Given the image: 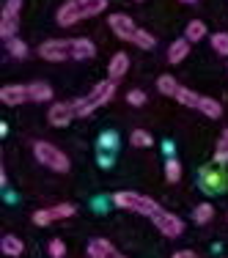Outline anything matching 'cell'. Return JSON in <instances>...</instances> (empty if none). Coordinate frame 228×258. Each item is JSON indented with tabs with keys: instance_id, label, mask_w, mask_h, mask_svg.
Returning <instances> with one entry per match:
<instances>
[{
	"instance_id": "cell-22",
	"label": "cell",
	"mask_w": 228,
	"mask_h": 258,
	"mask_svg": "<svg viewBox=\"0 0 228 258\" xmlns=\"http://www.w3.org/2000/svg\"><path fill=\"white\" fill-rule=\"evenodd\" d=\"M30 102H50L52 99V88L47 83H30Z\"/></svg>"
},
{
	"instance_id": "cell-2",
	"label": "cell",
	"mask_w": 228,
	"mask_h": 258,
	"mask_svg": "<svg viewBox=\"0 0 228 258\" xmlns=\"http://www.w3.org/2000/svg\"><path fill=\"white\" fill-rule=\"evenodd\" d=\"M113 94H116V80H102V83H96L94 91H91L88 96L72 102V104H75L77 118H85V115H91L94 110H99L102 104H107L110 99H113Z\"/></svg>"
},
{
	"instance_id": "cell-11",
	"label": "cell",
	"mask_w": 228,
	"mask_h": 258,
	"mask_svg": "<svg viewBox=\"0 0 228 258\" xmlns=\"http://www.w3.org/2000/svg\"><path fill=\"white\" fill-rule=\"evenodd\" d=\"M72 118H77L72 102H52L50 110H47V121H50L52 126H69Z\"/></svg>"
},
{
	"instance_id": "cell-19",
	"label": "cell",
	"mask_w": 228,
	"mask_h": 258,
	"mask_svg": "<svg viewBox=\"0 0 228 258\" xmlns=\"http://www.w3.org/2000/svg\"><path fill=\"white\" fill-rule=\"evenodd\" d=\"M203 36H206V22H203V20L187 22V28H184V39H187L190 44H195V41H203Z\"/></svg>"
},
{
	"instance_id": "cell-20",
	"label": "cell",
	"mask_w": 228,
	"mask_h": 258,
	"mask_svg": "<svg viewBox=\"0 0 228 258\" xmlns=\"http://www.w3.org/2000/svg\"><path fill=\"white\" fill-rule=\"evenodd\" d=\"M179 88H182V85L176 83L174 75H159V77H157V91H159L162 96H176Z\"/></svg>"
},
{
	"instance_id": "cell-1",
	"label": "cell",
	"mask_w": 228,
	"mask_h": 258,
	"mask_svg": "<svg viewBox=\"0 0 228 258\" xmlns=\"http://www.w3.org/2000/svg\"><path fill=\"white\" fill-rule=\"evenodd\" d=\"M104 9H107V0H66L55 11V22L64 28H72L83 20H91V17L102 14Z\"/></svg>"
},
{
	"instance_id": "cell-8",
	"label": "cell",
	"mask_w": 228,
	"mask_h": 258,
	"mask_svg": "<svg viewBox=\"0 0 228 258\" xmlns=\"http://www.w3.org/2000/svg\"><path fill=\"white\" fill-rule=\"evenodd\" d=\"M75 214H77L75 204H55L50 209H39V212H33V223L44 228V225L55 223V220H69V217H75Z\"/></svg>"
},
{
	"instance_id": "cell-16",
	"label": "cell",
	"mask_w": 228,
	"mask_h": 258,
	"mask_svg": "<svg viewBox=\"0 0 228 258\" xmlns=\"http://www.w3.org/2000/svg\"><path fill=\"white\" fill-rule=\"evenodd\" d=\"M72 47H75V60H88L96 55V47L91 39H72Z\"/></svg>"
},
{
	"instance_id": "cell-28",
	"label": "cell",
	"mask_w": 228,
	"mask_h": 258,
	"mask_svg": "<svg viewBox=\"0 0 228 258\" xmlns=\"http://www.w3.org/2000/svg\"><path fill=\"white\" fill-rule=\"evenodd\" d=\"M132 44H138L140 50H154V44H157V39H154V36L149 33V30H143V28H140V30H138V36H135V41H132Z\"/></svg>"
},
{
	"instance_id": "cell-33",
	"label": "cell",
	"mask_w": 228,
	"mask_h": 258,
	"mask_svg": "<svg viewBox=\"0 0 228 258\" xmlns=\"http://www.w3.org/2000/svg\"><path fill=\"white\" fill-rule=\"evenodd\" d=\"M170 258H198V255H195L193 250H179V253H174Z\"/></svg>"
},
{
	"instance_id": "cell-15",
	"label": "cell",
	"mask_w": 228,
	"mask_h": 258,
	"mask_svg": "<svg viewBox=\"0 0 228 258\" xmlns=\"http://www.w3.org/2000/svg\"><path fill=\"white\" fill-rule=\"evenodd\" d=\"M113 253H116V247L107 239H91L88 242V255L91 258H110Z\"/></svg>"
},
{
	"instance_id": "cell-32",
	"label": "cell",
	"mask_w": 228,
	"mask_h": 258,
	"mask_svg": "<svg viewBox=\"0 0 228 258\" xmlns=\"http://www.w3.org/2000/svg\"><path fill=\"white\" fill-rule=\"evenodd\" d=\"M127 102L135 104V107H140V104H146V94L135 88V91H129V94H127Z\"/></svg>"
},
{
	"instance_id": "cell-14",
	"label": "cell",
	"mask_w": 228,
	"mask_h": 258,
	"mask_svg": "<svg viewBox=\"0 0 228 258\" xmlns=\"http://www.w3.org/2000/svg\"><path fill=\"white\" fill-rule=\"evenodd\" d=\"M187 55H190V41L187 39H176L174 44L168 47V63L176 66V63H182Z\"/></svg>"
},
{
	"instance_id": "cell-21",
	"label": "cell",
	"mask_w": 228,
	"mask_h": 258,
	"mask_svg": "<svg viewBox=\"0 0 228 258\" xmlns=\"http://www.w3.org/2000/svg\"><path fill=\"white\" fill-rule=\"evenodd\" d=\"M201 99L203 96H198L190 88H179V94H176V102L184 104V107H190V110H201Z\"/></svg>"
},
{
	"instance_id": "cell-27",
	"label": "cell",
	"mask_w": 228,
	"mask_h": 258,
	"mask_svg": "<svg viewBox=\"0 0 228 258\" xmlns=\"http://www.w3.org/2000/svg\"><path fill=\"white\" fill-rule=\"evenodd\" d=\"M209 41H212V47H214V52H217V55H228V33L217 30V33L209 36Z\"/></svg>"
},
{
	"instance_id": "cell-37",
	"label": "cell",
	"mask_w": 228,
	"mask_h": 258,
	"mask_svg": "<svg viewBox=\"0 0 228 258\" xmlns=\"http://www.w3.org/2000/svg\"><path fill=\"white\" fill-rule=\"evenodd\" d=\"M135 3H140V0H135Z\"/></svg>"
},
{
	"instance_id": "cell-23",
	"label": "cell",
	"mask_w": 228,
	"mask_h": 258,
	"mask_svg": "<svg viewBox=\"0 0 228 258\" xmlns=\"http://www.w3.org/2000/svg\"><path fill=\"white\" fill-rule=\"evenodd\" d=\"M201 113L206 115V118H220L223 115V104L217 99H212V96H203L201 99Z\"/></svg>"
},
{
	"instance_id": "cell-7",
	"label": "cell",
	"mask_w": 228,
	"mask_h": 258,
	"mask_svg": "<svg viewBox=\"0 0 228 258\" xmlns=\"http://www.w3.org/2000/svg\"><path fill=\"white\" fill-rule=\"evenodd\" d=\"M201 189L203 192H209V195H217V192H225V187H228V176L220 170V165H209V168H203L201 170Z\"/></svg>"
},
{
	"instance_id": "cell-6",
	"label": "cell",
	"mask_w": 228,
	"mask_h": 258,
	"mask_svg": "<svg viewBox=\"0 0 228 258\" xmlns=\"http://www.w3.org/2000/svg\"><path fill=\"white\" fill-rule=\"evenodd\" d=\"M20 9H22V0H6L3 14H0V36H3V41L14 39L17 30H20Z\"/></svg>"
},
{
	"instance_id": "cell-5",
	"label": "cell",
	"mask_w": 228,
	"mask_h": 258,
	"mask_svg": "<svg viewBox=\"0 0 228 258\" xmlns=\"http://www.w3.org/2000/svg\"><path fill=\"white\" fill-rule=\"evenodd\" d=\"M39 55L52 63H64V60H75V47L72 39H50L39 47Z\"/></svg>"
},
{
	"instance_id": "cell-34",
	"label": "cell",
	"mask_w": 228,
	"mask_h": 258,
	"mask_svg": "<svg viewBox=\"0 0 228 258\" xmlns=\"http://www.w3.org/2000/svg\"><path fill=\"white\" fill-rule=\"evenodd\" d=\"M110 258H127V255H121V253H119V250H116V253H113V255H110Z\"/></svg>"
},
{
	"instance_id": "cell-35",
	"label": "cell",
	"mask_w": 228,
	"mask_h": 258,
	"mask_svg": "<svg viewBox=\"0 0 228 258\" xmlns=\"http://www.w3.org/2000/svg\"><path fill=\"white\" fill-rule=\"evenodd\" d=\"M220 140H225V143H228V126H225V132H223V138H220Z\"/></svg>"
},
{
	"instance_id": "cell-36",
	"label": "cell",
	"mask_w": 228,
	"mask_h": 258,
	"mask_svg": "<svg viewBox=\"0 0 228 258\" xmlns=\"http://www.w3.org/2000/svg\"><path fill=\"white\" fill-rule=\"evenodd\" d=\"M182 3H198V0H182Z\"/></svg>"
},
{
	"instance_id": "cell-24",
	"label": "cell",
	"mask_w": 228,
	"mask_h": 258,
	"mask_svg": "<svg viewBox=\"0 0 228 258\" xmlns=\"http://www.w3.org/2000/svg\"><path fill=\"white\" fill-rule=\"evenodd\" d=\"M129 143L138 146V149H151V146H154V138L146 132V129H135V132L129 135Z\"/></svg>"
},
{
	"instance_id": "cell-10",
	"label": "cell",
	"mask_w": 228,
	"mask_h": 258,
	"mask_svg": "<svg viewBox=\"0 0 228 258\" xmlns=\"http://www.w3.org/2000/svg\"><path fill=\"white\" fill-rule=\"evenodd\" d=\"M107 22H110V30H113L121 41H135V36H138V30H140L129 14H110Z\"/></svg>"
},
{
	"instance_id": "cell-12",
	"label": "cell",
	"mask_w": 228,
	"mask_h": 258,
	"mask_svg": "<svg viewBox=\"0 0 228 258\" xmlns=\"http://www.w3.org/2000/svg\"><path fill=\"white\" fill-rule=\"evenodd\" d=\"M28 99H30V88H28V85L11 83V85H3V88H0V102L9 104V107H17V104H22Z\"/></svg>"
},
{
	"instance_id": "cell-25",
	"label": "cell",
	"mask_w": 228,
	"mask_h": 258,
	"mask_svg": "<svg viewBox=\"0 0 228 258\" xmlns=\"http://www.w3.org/2000/svg\"><path fill=\"white\" fill-rule=\"evenodd\" d=\"M212 217H214V206H212V204H198V206H195L193 220H195L198 225H206Z\"/></svg>"
},
{
	"instance_id": "cell-29",
	"label": "cell",
	"mask_w": 228,
	"mask_h": 258,
	"mask_svg": "<svg viewBox=\"0 0 228 258\" xmlns=\"http://www.w3.org/2000/svg\"><path fill=\"white\" fill-rule=\"evenodd\" d=\"M6 47H9V52L14 55V58H25V55H28V44L22 39H17V36L6 41Z\"/></svg>"
},
{
	"instance_id": "cell-26",
	"label": "cell",
	"mask_w": 228,
	"mask_h": 258,
	"mask_svg": "<svg viewBox=\"0 0 228 258\" xmlns=\"http://www.w3.org/2000/svg\"><path fill=\"white\" fill-rule=\"evenodd\" d=\"M165 179L170 184H176L182 179V162H179L176 157H168V162H165Z\"/></svg>"
},
{
	"instance_id": "cell-18",
	"label": "cell",
	"mask_w": 228,
	"mask_h": 258,
	"mask_svg": "<svg viewBox=\"0 0 228 258\" xmlns=\"http://www.w3.org/2000/svg\"><path fill=\"white\" fill-rule=\"evenodd\" d=\"M96 149L102 151V154H116V149H119V135L116 132H102L99 138H96Z\"/></svg>"
},
{
	"instance_id": "cell-9",
	"label": "cell",
	"mask_w": 228,
	"mask_h": 258,
	"mask_svg": "<svg viewBox=\"0 0 228 258\" xmlns=\"http://www.w3.org/2000/svg\"><path fill=\"white\" fill-rule=\"evenodd\" d=\"M151 220H154V225L159 228V233L168 236V239H176V236L184 233V220L176 217V214H170V212H165V209H159Z\"/></svg>"
},
{
	"instance_id": "cell-30",
	"label": "cell",
	"mask_w": 228,
	"mask_h": 258,
	"mask_svg": "<svg viewBox=\"0 0 228 258\" xmlns=\"http://www.w3.org/2000/svg\"><path fill=\"white\" fill-rule=\"evenodd\" d=\"M47 253H50V258H64L66 255V244L61 242V239H52V242L47 244Z\"/></svg>"
},
{
	"instance_id": "cell-31",
	"label": "cell",
	"mask_w": 228,
	"mask_h": 258,
	"mask_svg": "<svg viewBox=\"0 0 228 258\" xmlns=\"http://www.w3.org/2000/svg\"><path fill=\"white\" fill-rule=\"evenodd\" d=\"M228 162V143L220 140L217 143V151H214V165H225Z\"/></svg>"
},
{
	"instance_id": "cell-13",
	"label": "cell",
	"mask_w": 228,
	"mask_h": 258,
	"mask_svg": "<svg viewBox=\"0 0 228 258\" xmlns=\"http://www.w3.org/2000/svg\"><path fill=\"white\" fill-rule=\"evenodd\" d=\"M127 69H129V55L127 52H116L113 58H110V63H107V80H116V83H119V80L127 75Z\"/></svg>"
},
{
	"instance_id": "cell-3",
	"label": "cell",
	"mask_w": 228,
	"mask_h": 258,
	"mask_svg": "<svg viewBox=\"0 0 228 258\" xmlns=\"http://www.w3.org/2000/svg\"><path fill=\"white\" fill-rule=\"evenodd\" d=\"M33 157L39 159L44 168L55 170V173H69V168H72L69 157H66L58 146L47 143V140H36V143H33Z\"/></svg>"
},
{
	"instance_id": "cell-4",
	"label": "cell",
	"mask_w": 228,
	"mask_h": 258,
	"mask_svg": "<svg viewBox=\"0 0 228 258\" xmlns=\"http://www.w3.org/2000/svg\"><path fill=\"white\" fill-rule=\"evenodd\" d=\"M113 204L119 206V209H127V212L146 214V217H154V214L162 209L154 198H149V195H138V192H129V189H124V192H116L113 195Z\"/></svg>"
},
{
	"instance_id": "cell-17",
	"label": "cell",
	"mask_w": 228,
	"mask_h": 258,
	"mask_svg": "<svg viewBox=\"0 0 228 258\" xmlns=\"http://www.w3.org/2000/svg\"><path fill=\"white\" fill-rule=\"evenodd\" d=\"M0 250H3V255L17 258V255H22L25 244H22V239H20V236H11V233H6V236H3V242H0Z\"/></svg>"
}]
</instances>
